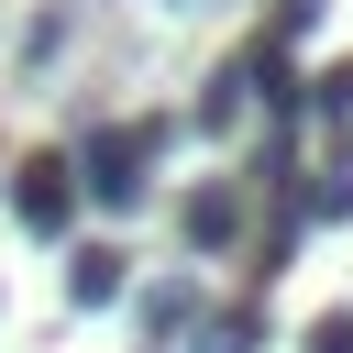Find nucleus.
Wrapping results in <instances>:
<instances>
[{"label": "nucleus", "mask_w": 353, "mask_h": 353, "mask_svg": "<svg viewBox=\"0 0 353 353\" xmlns=\"http://www.w3.org/2000/svg\"><path fill=\"white\" fill-rule=\"evenodd\" d=\"M154 154H165V121H99V132H88L66 165H77V199H99V210H132Z\"/></svg>", "instance_id": "f257e3e1"}, {"label": "nucleus", "mask_w": 353, "mask_h": 353, "mask_svg": "<svg viewBox=\"0 0 353 353\" xmlns=\"http://www.w3.org/2000/svg\"><path fill=\"white\" fill-rule=\"evenodd\" d=\"M11 221L22 232H66L77 221V165L66 154H22L11 165Z\"/></svg>", "instance_id": "f03ea898"}, {"label": "nucleus", "mask_w": 353, "mask_h": 353, "mask_svg": "<svg viewBox=\"0 0 353 353\" xmlns=\"http://www.w3.org/2000/svg\"><path fill=\"white\" fill-rule=\"evenodd\" d=\"M176 232H188V254H232L243 243V188H199L176 210Z\"/></svg>", "instance_id": "7ed1b4c3"}, {"label": "nucleus", "mask_w": 353, "mask_h": 353, "mask_svg": "<svg viewBox=\"0 0 353 353\" xmlns=\"http://www.w3.org/2000/svg\"><path fill=\"white\" fill-rule=\"evenodd\" d=\"M66 298H77V309H110V298H121V254H110V243H88V254H77V276H66Z\"/></svg>", "instance_id": "20e7f679"}, {"label": "nucleus", "mask_w": 353, "mask_h": 353, "mask_svg": "<svg viewBox=\"0 0 353 353\" xmlns=\"http://www.w3.org/2000/svg\"><path fill=\"white\" fill-rule=\"evenodd\" d=\"M298 110H309V121H353V55H342V66H320V77L298 88Z\"/></svg>", "instance_id": "39448f33"}, {"label": "nucleus", "mask_w": 353, "mask_h": 353, "mask_svg": "<svg viewBox=\"0 0 353 353\" xmlns=\"http://www.w3.org/2000/svg\"><path fill=\"white\" fill-rule=\"evenodd\" d=\"M188 320H199V287H188V276L143 287V331H188Z\"/></svg>", "instance_id": "423d86ee"}, {"label": "nucleus", "mask_w": 353, "mask_h": 353, "mask_svg": "<svg viewBox=\"0 0 353 353\" xmlns=\"http://www.w3.org/2000/svg\"><path fill=\"white\" fill-rule=\"evenodd\" d=\"M298 221H353V154H342V165H331V176L298 199Z\"/></svg>", "instance_id": "0eeeda50"}, {"label": "nucleus", "mask_w": 353, "mask_h": 353, "mask_svg": "<svg viewBox=\"0 0 353 353\" xmlns=\"http://www.w3.org/2000/svg\"><path fill=\"white\" fill-rule=\"evenodd\" d=\"M265 342V320L254 309H221V320H199V353H254Z\"/></svg>", "instance_id": "6e6552de"}, {"label": "nucleus", "mask_w": 353, "mask_h": 353, "mask_svg": "<svg viewBox=\"0 0 353 353\" xmlns=\"http://www.w3.org/2000/svg\"><path fill=\"white\" fill-rule=\"evenodd\" d=\"M199 121H210V132H232V121H243V66H221V77H210V99H199Z\"/></svg>", "instance_id": "1a4fd4ad"}, {"label": "nucleus", "mask_w": 353, "mask_h": 353, "mask_svg": "<svg viewBox=\"0 0 353 353\" xmlns=\"http://www.w3.org/2000/svg\"><path fill=\"white\" fill-rule=\"evenodd\" d=\"M309 353H353V309H320L309 320Z\"/></svg>", "instance_id": "9d476101"}]
</instances>
